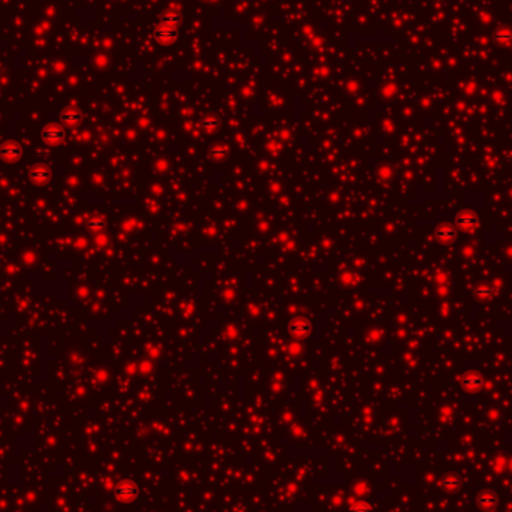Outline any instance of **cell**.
<instances>
[{"instance_id":"cell-1","label":"cell","mask_w":512,"mask_h":512,"mask_svg":"<svg viewBox=\"0 0 512 512\" xmlns=\"http://www.w3.org/2000/svg\"><path fill=\"white\" fill-rule=\"evenodd\" d=\"M138 496V487L135 482L126 479L114 487V497L120 502H132Z\"/></svg>"},{"instance_id":"cell-2","label":"cell","mask_w":512,"mask_h":512,"mask_svg":"<svg viewBox=\"0 0 512 512\" xmlns=\"http://www.w3.org/2000/svg\"><path fill=\"white\" fill-rule=\"evenodd\" d=\"M21 147L17 142L8 141L5 144H2L0 147V157H2L5 162H17L21 157Z\"/></svg>"},{"instance_id":"cell-3","label":"cell","mask_w":512,"mask_h":512,"mask_svg":"<svg viewBox=\"0 0 512 512\" xmlns=\"http://www.w3.org/2000/svg\"><path fill=\"white\" fill-rule=\"evenodd\" d=\"M30 180L38 186L46 184L51 180V169L45 165H36L30 169Z\"/></svg>"},{"instance_id":"cell-4","label":"cell","mask_w":512,"mask_h":512,"mask_svg":"<svg viewBox=\"0 0 512 512\" xmlns=\"http://www.w3.org/2000/svg\"><path fill=\"white\" fill-rule=\"evenodd\" d=\"M41 136L48 144H57L65 139V131L59 126H46L44 128Z\"/></svg>"},{"instance_id":"cell-5","label":"cell","mask_w":512,"mask_h":512,"mask_svg":"<svg viewBox=\"0 0 512 512\" xmlns=\"http://www.w3.org/2000/svg\"><path fill=\"white\" fill-rule=\"evenodd\" d=\"M155 39L160 44H169L177 39V30L173 26H160L155 30Z\"/></svg>"},{"instance_id":"cell-6","label":"cell","mask_w":512,"mask_h":512,"mask_svg":"<svg viewBox=\"0 0 512 512\" xmlns=\"http://www.w3.org/2000/svg\"><path fill=\"white\" fill-rule=\"evenodd\" d=\"M476 502L478 505L482 508V509H493L497 502H499V497L494 491L491 490H485V491H481L478 496H476Z\"/></svg>"},{"instance_id":"cell-7","label":"cell","mask_w":512,"mask_h":512,"mask_svg":"<svg viewBox=\"0 0 512 512\" xmlns=\"http://www.w3.org/2000/svg\"><path fill=\"white\" fill-rule=\"evenodd\" d=\"M457 223L463 229H473L478 225V217L470 211H463L457 217Z\"/></svg>"},{"instance_id":"cell-8","label":"cell","mask_w":512,"mask_h":512,"mask_svg":"<svg viewBox=\"0 0 512 512\" xmlns=\"http://www.w3.org/2000/svg\"><path fill=\"white\" fill-rule=\"evenodd\" d=\"M463 386L467 391H476L482 386V378L479 375H466L463 378Z\"/></svg>"},{"instance_id":"cell-9","label":"cell","mask_w":512,"mask_h":512,"mask_svg":"<svg viewBox=\"0 0 512 512\" xmlns=\"http://www.w3.org/2000/svg\"><path fill=\"white\" fill-rule=\"evenodd\" d=\"M62 121H63V123H66L67 126H75V125H78L81 121V114L77 110L67 108V110H65L62 112Z\"/></svg>"},{"instance_id":"cell-10","label":"cell","mask_w":512,"mask_h":512,"mask_svg":"<svg viewBox=\"0 0 512 512\" xmlns=\"http://www.w3.org/2000/svg\"><path fill=\"white\" fill-rule=\"evenodd\" d=\"M162 21L166 22V26H178L181 21V15L174 11H168L162 15Z\"/></svg>"},{"instance_id":"cell-11","label":"cell","mask_w":512,"mask_h":512,"mask_svg":"<svg viewBox=\"0 0 512 512\" xmlns=\"http://www.w3.org/2000/svg\"><path fill=\"white\" fill-rule=\"evenodd\" d=\"M494 41L497 44H500V45H509L512 42V32L503 29V30H500V32H497L494 35Z\"/></svg>"},{"instance_id":"cell-12","label":"cell","mask_w":512,"mask_h":512,"mask_svg":"<svg viewBox=\"0 0 512 512\" xmlns=\"http://www.w3.org/2000/svg\"><path fill=\"white\" fill-rule=\"evenodd\" d=\"M437 237L442 241H451L455 237V231L451 226H442V228L437 229Z\"/></svg>"},{"instance_id":"cell-13","label":"cell","mask_w":512,"mask_h":512,"mask_svg":"<svg viewBox=\"0 0 512 512\" xmlns=\"http://www.w3.org/2000/svg\"><path fill=\"white\" fill-rule=\"evenodd\" d=\"M442 485L445 487V489L448 490H455L460 487V478L455 476V475H448L442 479Z\"/></svg>"},{"instance_id":"cell-14","label":"cell","mask_w":512,"mask_h":512,"mask_svg":"<svg viewBox=\"0 0 512 512\" xmlns=\"http://www.w3.org/2000/svg\"><path fill=\"white\" fill-rule=\"evenodd\" d=\"M348 512H375V509H373V506H372L370 503H367V502H356V503H354V505L349 508Z\"/></svg>"},{"instance_id":"cell-15","label":"cell","mask_w":512,"mask_h":512,"mask_svg":"<svg viewBox=\"0 0 512 512\" xmlns=\"http://www.w3.org/2000/svg\"><path fill=\"white\" fill-rule=\"evenodd\" d=\"M491 294V289L489 288V286H487V285H481V286H478V289H476V295L478 297H489Z\"/></svg>"},{"instance_id":"cell-16","label":"cell","mask_w":512,"mask_h":512,"mask_svg":"<svg viewBox=\"0 0 512 512\" xmlns=\"http://www.w3.org/2000/svg\"><path fill=\"white\" fill-rule=\"evenodd\" d=\"M89 228L96 231V229L102 228V222H99V221H90V222H89Z\"/></svg>"}]
</instances>
